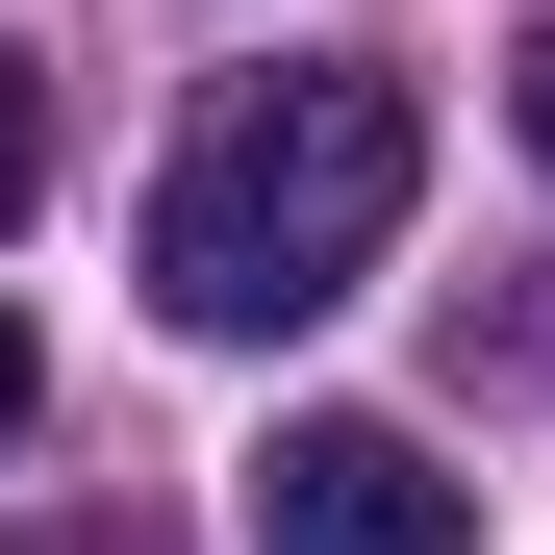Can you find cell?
Here are the masks:
<instances>
[{
	"instance_id": "cell-1",
	"label": "cell",
	"mask_w": 555,
	"mask_h": 555,
	"mask_svg": "<svg viewBox=\"0 0 555 555\" xmlns=\"http://www.w3.org/2000/svg\"><path fill=\"white\" fill-rule=\"evenodd\" d=\"M404 177H429V127H404V76L379 51H278L253 102H203L177 127V177H152V304L177 328H328L353 278L404 253Z\"/></svg>"
},
{
	"instance_id": "cell-4",
	"label": "cell",
	"mask_w": 555,
	"mask_h": 555,
	"mask_svg": "<svg viewBox=\"0 0 555 555\" xmlns=\"http://www.w3.org/2000/svg\"><path fill=\"white\" fill-rule=\"evenodd\" d=\"M505 127H530V152H555V26H530V51H505Z\"/></svg>"
},
{
	"instance_id": "cell-3",
	"label": "cell",
	"mask_w": 555,
	"mask_h": 555,
	"mask_svg": "<svg viewBox=\"0 0 555 555\" xmlns=\"http://www.w3.org/2000/svg\"><path fill=\"white\" fill-rule=\"evenodd\" d=\"M26 177H51V76H26V26H0V228H26Z\"/></svg>"
},
{
	"instance_id": "cell-5",
	"label": "cell",
	"mask_w": 555,
	"mask_h": 555,
	"mask_svg": "<svg viewBox=\"0 0 555 555\" xmlns=\"http://www.w3.org/2000/svg\"><path fill=\"white\" fill-rule=\"evenodd\" d=\"M26 404H51V353H26V328H0V429H26Z\"/></svg>"
},
{
	"instance_id": "cell-2",
	"label": "cell",
	"mask_w": 555,
	"mask_h": 555,
	"mask_svg": "<svg viewBox=\"0 0 555 555\" xmlns=\"http://www.w3.org/2000/svg\"><path fill=\"white\" fill-rule=\"evenodd\" d=\"M253 555H480V480H429V429L379 404H304L253 454Z\"/></svg>"
}]
</instances>
